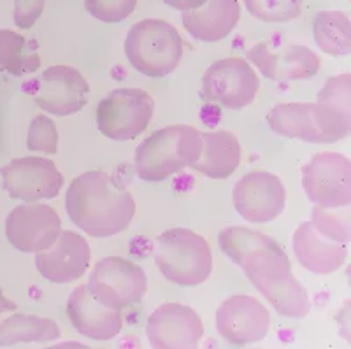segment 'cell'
Returning <instances> with one entry per match:
<instances>
[{"label":"cell","mask_w":351,"mask_h":349,"mask_svg":"<svg viewBox=\"0 0 351 349\" xmlns=\"http://www.w3.org/2000/svg\"><path fill=\"white\" fill-rule=\"evenodd\" d=\"M219 246L281 316H307L311 304L306 290L293 276L287 253L274 239L244 226H228L219 234Z\"/></svg>","instance_id":"cell-1"},{"label":"cell","mask_w":351,"mask_h":349,"mask_svg":"<svg viewBox=\"0 0 351 349\" xmlns=\"http://www.w3.org/2000/svg\"><path fill=\"white\" fill-rule=\"evenodd\" d=\"M71 221L92 237H112L125 232L136 216V200L127 188L102 171L72 179L65 193Z\"/></svg>","instance_id":"cell-2"},{"label":"cell","mask_w":351,"mask_h":349,"mask_svg":"<svg viewBox=\"0 0 351 349\" xmlns=\"http://www.w3.org/2000/svg\"><path fill=\"white\" fill-rule=\"evenodd\" d=\"M202 153V135L190 125L156 130L136 149V172L143 181L160 183L192 167Z\"/></svg>","instance_id":"cell-3"},{"label":"cell","mask_w":351,"mask_h":349,"mask_svg":"<svg viewBox=\"0 0 351 349\" xmlns=\"http://www.w3.org/2000/svg\"><path fill=\"white\" fill-rule=\"evenodd\" d=\"M272 132L304 143H337L350 135L351 116L348 109L334 104H280L267 115Z\"/></svg>","instance_id":"cell-4"},{"label":"cell","mask_w":351,"mask_h":349,"mask_svg":"<svg viewBox=\"0 0 351 349\" xmlns=\"http://www.w3.org/2000/svg\"><path fill=\"white\" fill-rule=\"evenodd\" d=\"M348 241V223L328 209L315 207L311 221L300 223L293 234V251L304 269L315 274H330L346 262Z\"/></svg>","instance_id":"cell-5"},{"label":"cell","mask_w":351,"mask_h":349,"mask_svg":"<svg viewBox=\"0 0 351 349\" xmlns=\"http://www.w3.org/2000/svg\"><path fill=\"white\" fill-rule=\"evenodd\" d=\"M155 263L165 279L180 286H199L213 270L208 241L188 228H171L155 239Z\"/></svg>","instance_id":"cell-6"},{"label":"cell","mask_w":351,"mask_h":349,"mask_svg":"<svg viewBox=\"0 0 351 349\" xmlns=\"http://www.w3.org/2000/svg\"><path fill=\"white\" fill-rule=\"evenodd\" d=\"M128 64L148 77H162L178 69L183 58V39L171 23L143 20L132 25L125 39Z\"/></svg>","instance_id":"cell-7"},{"label":"cell","mask_w":351,"mask_h":349,"mask_svg":"<svg viewBox=\"0 0 351 349\" xmlns=\"http://www.w3.org/2000/svg\"><path fill=\"white\" fill-rule=\"evenodd\" d=\"M152 95L141 88H118L97 106V127L112 141H132L139 137L153 118Z\"/></svg>","instance_id":"cell-8"},{"label":"cell","mask_w":351,"mask_h":349,"mask_svg":"<svg viewBox=\"0 0 351 349\" xmlns=\"http://www.w3.org/2000/svg\"><path fill=\"white\" fill-rule=\"evenodd\" d=\"M260 80L250 62L239 56L218 60L204 72L200 95L227 109H243L256 99Z\"/></svg>","instance_id":"cell-9"},{"label":"cell","mask_w":351,"mask_h":349,"mask_svg":"<svg viewBox=\"0 0 351 349\" xmlns=\"http://www.w3.org/2000/svg\"><path fill=\"white\" fill-rule=\"evenodd\" d=\"M302 186L316 207L335 209L351 202V162L341 153H318L302 167Z\"/></svg>","instance_id":"cell-10"},{"label":"cell","mask_w":351,"mask_h":349,"mask_svg":"<svg viewBox=\"0 0 351 349\" xmlns=\"http://www.w3.org/2000/svg\"><path fill=\"white\" fill-rule=\"evenodd\" d=\"M88 286L102 304L123 309L143 300L148 279L137 263L121 256H108L93 267Z\"/></svg>","instance_id":"cell-11"},{"label":"cell","mask_w":351,"mask_h":349,"mask_svg":"<svg viewBox=\"0 0 351 349\" xmlns=\"http://www.w3.org/2000/svg\"><path fill=\"white\" fill-rule=\"evenodd\" d=\"M30 86L36 104L43 111L55 116H71L86 106L90 84L77 69L69 65H53Z\"/></svg>","instance_id":"cell-12"},{"label":"cell","mask_w":351,"mask_h":349,"mask_svg":"<svg viewBox=\"0 0 351 349\" xmlns=\"http://www.w3.org/2000/svg\"><path fill=\"white\" fill-rule=\"evenodd\" d=\"M4 190L9 197L23 202L55 199L64 186V176L49 158L23 156L0 169Z\"/></svg>","instance_id":"cell-13"},{"label":"cell","mask_w":351,"mask_h":349,"mask_svg":"<svg viewBox=\"0 0 351 349\" xmlns=\"http://www.w3.org/2000/svg\"><path fill=\"white\" fill-rule=\"evenodd\" d=\"M60 234V216L44 204H23L5 218V237L21 253L37 254L49 250Z\"/></svg>","instance_id":"cell-14"},{"label":"cell","mask_w":351,"mask_h":349,"mask_svg":"<svg viewBox=\"0 0 351 349\" xmlns=\"http://www.w3.org/2000/svg\"><path fill=\"white\" fill-rule=\"evenodd\" d=\"M246 58L272 81L309 80L319 71V56L306 46L287 43H256Z\"/></svg>","instance_id":"cell-15"},{"label":"cell","mask_w":351,"mask_h":349,"mask_svg":"<svg viewBox=\"0 0 351 349\" xmlns=\"http://www.w3.org/2000/svg\"><path fill=\"white\" fill-rule=\"evenodd\" d=\"M234 207L250 223H267L283 213L287 190L278 176L267 171H253L234 186Z\"/></svg>","instance_id":"cell-16"},{"label":"cell","mask_w":351,"mask_h":349,"mask_svg":"<svg viewBox=\"0 0 351 349\" xmlns=\"http://www.w3.org/2000/svg\"><path fill=\"white\" fill-rule=\"evenodd\" d=\"M146 335L153 348H197L204 337V323L192 307L183 304H162L148 317Z\"/></svg>","instance_id":"cell-17"},{"label":"cell","mask_w":351,"mask_h":349,"mask_svg":"<svg viewBox=\"0 0 351 349\" xmlns=\"http://www.w3.org/2000/svg\"><path fill=\"white\" fill-rule=\"evenodd\" d=\"M269 311L256 298L234 295L221 302L216 311V328L234 346L253 344L265 339L269 332Z\"/></svg>","instance_id":"cell-18"},{"label":"cell","mask_w":351,"mask_h":349,"mask_svg":"<svg viewBox=\"0 0 351 349\" xmlns=\"http://www.w3.org/2000/svg\"><path fill=\"white\" fill-rule=\"evenodd\" d=\"M90 244L76 232H62L49 250L36 254L39 274L48 281L64 285L83 278L90 267Z\"/></svg>","instance_id":"cell-19"},{"label":"cell","mask_w":351,"mask_h":349,"mask_svg":"<svg viewBox=\"0 0 351 349\" xmlns=\"http://www.w3.org/2000/svg\"><path fill=\"white\" fill-rule=\"evenodd\" d=\"M67 316L81 335L93 341H111L123 328L121 309L102 304L88 285L72 290L67 300Z\"/></svg>","instance_id":"cell-20"},{"label":"cell","mask_w":351,"mask_h":349,"mask_svg":"<svg viewBox=\"0 0 351 349\" xmlns=\"http://www.w3.org/2000/svg\"><path fill=\"white\" fill-rule=\"evenodd\" d=\"M239 0H208L193 11H184L181 21L188 34L202 43H218L237 27Z\"/></svg>","instance_id":"cell-21"},{"label":"cell","mask_w":351,"mask_h":349,"mask_svg":"<svg viewBox=\"0 0 351 349\" xmlns=\"http://www.w3.org/2000/svg\"><path fill=\"white\" fill-rule=\"evenodd\" d=\"M202 153L193 169L211 179H227L241 163V143L227 130L204 132Z\"/></svg>","instance_id":"cell-22"},{"label":"cell","mask_w":351,"mask_h":349,"mask_svg":"<svg viewBox=\"0 0 351 349\" xmlns=\"http://www.w3.org/2000/svg\"><path fill=\"white\" fill-rule=\"evenodd\" d=\"M60 339V328L49 317L12 314L0 322V348L18 342H48Z\"/></svg>","instance_id":"cell-23"},{"label":"cell","mask_w":351,"mask_h":349,"mask_svg":"<svg viewBox=\"0 0 351 349\" xmlns=\"http://www.w3.org/2000/svg\"><path fill=\"white\" fill-rule=\"evenodd\" d=\"M313 34L318 48L332 56L350 55L351 23L346 12L319 11L315 18Z\"/></svg>","instance_id":"cell-24"},{"label":"cell","mask_w":351,"mask_h":349,"mask_svg":"<svg viewBox=\"0 0 351 349\" xmlns=\"http://www.w3.org/2000/svg\"><path fill=\"white\" fill-rule=\"evenodd\" d=\"M36 43L21 34L0 28V69L11 75H27L40 67Z\"/></svg>","instance_id":"cell-25"},{"label":"cell","mask_w":351,"mask_h":349,"mask_svg":"<svg viewBox=\"0 0 351 349\" xmlns=\"http://www.w3.org/2000/svg\"><path fill=\"white\" fill-rule=\"evenodd\" d=\"M247 12L265 23H287L302 11V0H244Z\"/></svg>","instance_id":"cell-26"},{"label":"cell","mask_w":351,"mask_h":349,"mask_svg":"<svg viewBox=\"0 0 351 349\" xmlns=\"http://www.w3.org/2000/svg\"><path fill=\"white\" fill-rule=\"evenodd\" d=\"M27 147L34 153L55 155L58 149V130L51 118L40 115L32 119L27 135Z\"/></svg>","instance_id":"cell-27"},{"label":"cell","mask_w":351,"mask_h":349,"mask_svg":"<svg viewBox=\"0 0 351 349\" xmlns=\"http://www.w3.org/2000/svg\"><path fill=\"white\" fill-rule=\"evenodd\" d=\"M84 8L104 23H120L136 11L137 0H84Z\"/></svg>","instance_id":"cell-28"},{"label":"cell","mask_w":351,"mask_h":349,"mask_svg":"<svg viewBox=\"0 0 351 349\" xmlns=\"http://www.w3.org/2000/svg\"><path fill=\"white\" fill-rule=\"evenodd\" d=\"M351 75L341 74L337 77H332L322 88L318 93V100L322 102L334 104L337 108H343L350 111V86H351Z\"/></svg>","instance_id":"cell-29"},{"label":"cell","mask_w":351,"mask_h":349,"mask_svg":"<svg viewBox=\"0 0 351 349\" xmlns=\"http://www.w3.org/2000/svg\"><path fill=\"white\" fill-rule=\"evenodd\" d=\"M46 5V0H14V25L28 30L37 23Z\"/></svg>","instance_id":"cell-30"},{"label":"cell","mask_w":351,"mask_h":349,"mask_svg":"<svg viewBox=\"0 0 351 349\" xmlns=\"http://www.w3.org/2000/svg\"><path fill=\"white\" fill-rule=\"evenodd\" d=\"M165 4L171 5V8L178 9V11H193V9H199L200 5H204L208 0H164Z\"/></svg>","instance_id":"cell-31"},{"label":"cell","mask_w":351,"mask_h":349,"mask_svg":"<svg viewBox=\"0 0 351 349\" xmlns=\"http://www.w3.org/2000/svg\"><path fill=\"white\" fill-rule=\"evenodd\" d=\"M5 311H16V304H14L11 298L5 297V293L2 291V288H0V316H2V313H5Z\"/></svg>","instance_id":"cell-32"}]
</instances>
